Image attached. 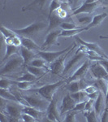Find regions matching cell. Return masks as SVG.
I'll list each match as a JSON object with an SVG mask.
<instances>
[{
	"label": "cell",
	"instance_id": "48",
	"mask_svg": "<svg viewBox=\"0 0 108 122\" xmlns=\"http://www.w3.org/2000/svg\"><path fill=\"white\" fill-rule=\"evenodd\" d=\"M106 97H105V101H106V107H108V88H107V91L106 94Z\"/></svg>",
	"mask_w": 108,
	"mask_h": 122
},
{
	"label": "cell",
	"instance_id": "8",
	"mask_svg": "<svg viewBox=\"0 0 108 122\" xmlns=\"http://www.w3.org/2000/svg\"><path fill=\"white\" fill-rule=\"evenodd\" d=\"M89 68H90L89 60H87L84 61L81 65L78 68H76L75 70V72H73V74L67 80V83H68V82H70V81H75V80L84 79V77H85V75L87 74Z\"/></svg>",
	"mask_w": 108,
	"mask_h": 122
},
{
	"label": "cell",
	"instance_id": "30",
	"mask_svg": "<svg viewBox=\"0 0 108 122\" xmlns=\"http://www.w3.org/2000/svg\"><path fill=\"white\" fill-rule=\"evenodd\" d=\"M29 64L32 66L38 67V68H46V69L49 70L48 65H47L48 63H47L45 60H43L42 58L33 59V60L29 63Z\"/></svg>",
	"mask_w": 108,
	"mask_h": 122
},
{
	"label": "cell",
	"instance_id": "10",
	"mask_svg": "<svg viewBox=\"0 0 108 122\" xmlns=\"http://www.w3.org/2000/svg\"><path fill=\"white\" fill-rule=\"evenodd\" d=\"M23 106L24 105L21 103H16V102L15 103H7L6 102V112H7L8 117L20 120L23 113Z\"/></svg>",
	"mask_w": 108,
	"mask_h": 122
},
{
	"label": "cell",
	"instance_id": "47",
	"mask_svg": "<svg viewBox=\"0 0 108 122\" xmlns=\"http://www.w3.org/2000/svg\"><path fill=\"white\" fill-rule=\"evenodd\" d=\"M9 118V117H8ZM7 118V115H5L3 113V112H1V114H0V121L1 122H6V121H9V119Z\"/></svg>",
	"mask_w": 108,
	"mask_h": 122
},
{
	"label": "cell",
	"instance_id": "14",
	"mask_svg": "<svg viewBox=\"0 0 108 122\" xmlns=\"http://www.w3.org/2000/svg\"><path fill=\"white\" fill-rule=\"evenodd\" d=\"M76 41L79 43L80 46H85L86 48L89 49V50L96 51L97 53H98L101 56L104 57L105 59H107V56H106V54H105V52L103 51V50L100 47L98 44H97V43L85 42V41H84L83 39H81L78 36H76Z\"/></svg>",
	"mask_w": 108,
	"mask_h": 122
},
{
	"label": "cell",
	"instance_id": "46",
	"mask_svg": "<svg viewBox=\"0 0 108 122\" xmlns=\"http://www.w3.org/2000/svg\"><path fill=\"white\" fill-rule=\"evenodd\" d=\"M99 92H100V90H98V91L94 92V93H92V94H88V98H89V99H92L95 100L98 98V96Z\"/></svg>",
	"mask_w": 108,
	"mask_h": 122
},
{
	"label": "cell",
	"instance_id": "41",
	"mask_svg": "<svg viewBox=\"0 0 108 122\" xmlns=\"http://www.w3.org/2000/svg\"><path fill=\"white\" fill-rule=\"evenodd\" d=\"M21 119H22V121H25V122H34V121H37V120L35 119V118H33L32 116H30L29 114L25 113V112H23L22 115H21Z\"/></svg>",
	"mask_w": 108,
	"mask_h": 122
},
{
	"label": "cell",
	"instance_id": "50",
	"mask_svg": "<svg viewBox=\"0 0 108 122\" xmlns=\"http://www.w3.org/2000/svg\"><path fill=\"white\" fill-rule=\"evenodd\" d=\"M99 38L102 39H108V36H100Z\"/></svg>",
	"mask_w": 108,
	"mask_h": 122
},
{
	"label": "cell",
	"instance_id": "21",
	"mask_svg": "<svg viewBox=\"0 0 108 122\" xmlns=\"http://www.w3.org/2000/svg\"><path fill=\"white\" fill-rule=\"evenodd\" d=\"M20 38H21V42H22V46L26 47V48L29 49V50L38 52L42 49L38 44H37V43H35L34 41H33L31 38H26V37H20Z\"/></svg>",
	"mask_w": 108,
	"mask_h": 122
},
{
	"label": "cell",
	"instance_id": "34",
	"mask_svg": "<svg viewBox=\"0 0 108 122\" xmlns=\"http://www.w3.org/2000/svg\"><path fill=\"white\" fill-rule=\"evenodd\" d=\"M61 7V3H60V0H51L50 2V7H49V15L48 18L52 15V13L54 11H55L56 10Z\"/></svg>",
	"mask_w": 108,
	"mask_h": 122
},
{
	"label": "cell",
	"instance_id": "33",
	"mask_svg": "<svg viewBox=\"0 0 108 122\" xmlns=\"http://www.w3.org/2000/svg\"><path fill=\"white\" fill-rule=\"evenodd\" d=\"M1 33H2V36L5 39L7 38H14L15 36H16V33H15L12 29H9L5 28L4 26H1Z\"/></svg>",
	"mask_w": 108,
	"mask_h": 122
},
{
	"label": "cell",
	"instance_id": "32",
	"mask_svg": "<svg viewBox=\"0 0 108 122\" xmlns=\"http://www.w3.org/2000/svg\"><path fill=\"white\" fill-rule=\"evenodd\" d=\"M37 79V76L32 74L31 72H29L27 71L25 73H24L21 76H19L16 79L17 81H30L32 82L33 81Z\"/></svg>",
	"mask_w": 108,
	"mask_h": 122
},
{
	"label": "cell",
	"instance_id": "25",
	"mask_svg": "<svg viewBox=\"0 0 108 122\" xmlns=\"http://www.w3.org/2000/svg\"><path fill=\"white\" fill-rule=\"evenodd\" d=\"M107 17V13H101V14H98L96 15H94L93 17V20H92L91 23L87 25V27L89 29L93 28V27H96L98 25H101L102 22Z\"/></svg>",
	"mask_w": 108,
	"mask_h": 122
},
{
	"label": "cell",
	"instance_id": "49",
	"mask_svg": "<svg viewBox=\"0 0 108 122\" xmlns=\"http://www.w3.org/2000/svg\"><path fill=\"white\" fill-rule=\"evenodd\" d=\"M97 0H85V3H94V2H96Z\"/></svg>",
	"mask_w": 108,
	"mask_h": 122
},
{
	"label": "cell",
	"instance_id": "1",
	"mask_svg": "<svg viewBox=\"0 0 108 122\" xmlns=\"http://www.w3.org/2000/svg\"><path fill=\"white\" fill-rule=\"evenodd\" d=\"M24 64H25V62H24V59L22 58V56L18 54H15L13 56L10 57L7 63L4 65L2 66L1 70H0V75L3 76L11 73V72L16 71Z\"/></svg>",
	"mask_w": 108,
	"mask_h": 122
},
{
	"label": "cell",
	"instance_id": "24",
	"mask_svg": "<svg viewBox=\"0 0 108 122\" xmlns=\"http://www.w3.org/2000/svg\"><path fill=\"white\" fill-rule=\"evenodd\" d=\"M20 50V47L15 46L14 45H11V44H6V51L2 62L5 61L6 60L9 59L11 56H14L15 54H18Z\"/></svg>",
	"mask_w": 108,
	"mask_h": 122
},
{
	"label": "cell",
	"instance_id": "43",
	"mask_svg": "<svg viewBox=\"0 0 108 122\" xmlns=\"http://www.w3.org/2000/svg\"><path fill=\"white\" fill-rule=\"evenodd\" d=\"M84 90H85V93H87L88 94H90L92 93H94V92L98 91V88L96 87L95 86H87L84 89Z\"/></svg>",
	"mask_w": 108,
	"mask_h": 122
},
{
	"label": "cell",
	"instance_id": "9",
	"mask_svg": "<svg viewBox=\"0 0 108 122\" xmlns=\"http://www.w3.org/2000/svg\"><path fill=\"white\" fill-rule=\"evenodd\" d=\"M60 33H61V31L59 29H53L50 32H49L48 34L46 35L45 42H43L41 48H42V50H46V49H48L49 47L54 46V45H59V43L58 42L57 39L59 37Z\"/></svg>",
	"mask_w": 108,
	"mask_h": 122
},
{
	"label": "cell",
	"instance_id": "39",
	"mask_svg": "<svg viewBox=\"0 0 108 122\" xmlns=\"http://www.w3.org/2000/svg\"><path fill=\"white\" fill-rule=\"evenodd\" d=\"M92 20H93V17L91 15H85V16H80L78 17V22L81 25H89V24L91 23Z\"/></svg>",
	"mask_w": 108,
	"mask_h": 122
},
{
	"label": "cell",
	"instance_id": "2",
	"mask_svg": "<svg viewBox=\"0 0 108 122\" xmlns=\"http://www.w3.org/2000/svg\"><path fill=\"white\" fill-rule=\"evenodd\" d=\"M67 80H60L59 81L54 82V83L47 84L40 88H38V89H34L33 91L39 94L42 97H44L45 99L49 100V101H51L53 98H54V94H55L56 90L59 87H61L64 84H65Z\"/></svg>",
	"mask_w": 108,
	"mask_h": 122
},
{
	"label": "cell",
	"instance_id": "17",
	"mask_svg": "<svg viewBox=\"0 0 108 122\" xmlns=\"http://www.w3.org/2000/svg\"><path fill=\"white\" fill-rule=\"evenodd\" d=\"M103 92L100 91L99 94L98 96V98L95 99V102H94V110H95L96 113H97V116L99 117L100 115L102 114V112L104 111V109L106 108V101H105V97Z\"/></svg>",
	"mask_w": 108,
	"mask_h": 122
},
{
	"label": "cell",
	"instance_id": "20",
	"mask_svg": "<svg viewBox=\"0 0 108 122\" xmlns=\"http://www.w3.org/2000/svg\"><path fill=\"white\" fill-rule=\"evenodd\" d=\"M23 112L29 114L30 116H32L33 118L37 120V121H39L41 120V118L43 117L45 112L40 111L38 110L37 108H34L31 106H23Z\"/></svg>",
	"mask_w": 108,
	"mask_h": 122
},
{
	"label": "cell",
	"instance_id": "28",
	"mask_svg": "<svg viewBox=\"0 0 108 122\" xmlns=\"http://www.w3.org/2000/svg\"><path fill=\"white\" fill-rule=\"evenodd\" d=\"M71 96L73 99L76 103H80V102L82 101H85V100H88L89 98H88V94L85 93V90H80V91L77 92H74V93H71Z\"/></svg>",
	"mask_w": 108,
	"mask_h": 122
},
{
	"label": "cell",
	"instance_id": "45",
	"mask_svg": "<svg viewBox=\"0 0 108 122\" xmlns=\"http://www.w3.org/2000/svg\"><path fill=\"white\" fill-rule=\"evenodd\" d=\"M99 63L106 68V70L108 72V59H104V60H99Z\"/></svg>",
	"mask_w": 108,
	"mask_h": 122
},
{
	"label": "cell",
	"instance_id": "15",
	"mask_svg": "<svg viewBox=\"0 0 108 122\" xmlns=\"http://www.w3.org/2000/svg\"><path fill=\"white\" fill-rule=\"evenodd\" d=\"M76 104V102L72 98L70 94H66L64 97L60 108V114H65L68 112L73 110Z\"/></svg>",
	"mask_w": 108,
	"mask_h": 122
},
{
	"label": "cell",
	"instance_id": "6",
	"mask_svg": "<svg viewBox=\"0 0 108 122\" xmlns=\"http://www.w3.org/2000/svg\"><path fill=\"white\" fill-rule=\"evenodd\" d=\"M71 49H72V46H69L66 49L59 51H38V55L41 58L46 60L48 64H51L55 60H57L59 57L61 56L62 55L70 51Z\"/></svg>",
	"mask_w": 108,
	"mask_h": 122
},
{
	"label": "cell",
	"instance_id": "7",
	"mask_svg": "<svg viewBox=\"0 0 108 122\" xmlns=\"http://www.w3.org/2000/svg\"><path fill=\"white\" fill-rule=\"evenodd\" d=\"M69 53V51L62 55L61 56L59 57L57 60H55L53 63H51L50 65V71L54 75H61L63 74L65 68V60L67 55Z\"/></svg>",
	"mask_w": 108,
	"mask_h": 122
},
{
	"label": "cell",
	"instance_id": "27",
	"mask_svg": "<svg viewBox=\"0 0 108 122\" xmlns=\"http://www.w3.org/2000/svg\"><path fill=\"white\" fill-rule=\"evenodd\" d=\"M26 67V69L28 72H31L32 74H33L34 76H36L37 77L38 76H42V75H44L45 73L47 72V69L43 68H38V67H35V66H32L30 64H28V65H25Z\"/></svg>",
	"mask_w": 108,
	"mask_h": 122
},
{
	"label": "cell",
	"instance_id": "52",
	"mask_svg": "<svg viewBox=\"0 0 108 122\" xmlns=\"http://www.w3.org/2000/svg\"><path fill=\"white\" fill-rule=\"evenodd\" d=\"M107 59H108V56H107Z\"/></svg>",
	"mask_w": 108,
	"mask_h": 122
},
{
	"label": "cell",
	"instance_id": "3",
	"mask_svg": "<svg viewBox=\"0 0 108 122\" xmlns=\"http://www.w3.org/2000/svg\"><path fill=\"white\" fill-rule=\"evenodd\" d=\"M26 101V103L29 104V106L37 108L38 110L42 112H46L48 106L50 104V101L45 99L42 95L38 94H32V95H25L23 98Z\"/></svg>",
	"mask_w": 108,
	"mask_h": 122
},
{
	"label": "cell",
	"instance_id": "42",
	"mask_svg": "<svg viewBox=\"0 0 108 122\" xmlns=\"http://www.w3.org/2000/svg\"><path fill=\"white\" fill-rule=\"evenodd\" d=\"M94 102L95 100L92 99H89L86 102L85 104V111H90V110L93 109V107L94 106Z\"/></svg>",
	"mask_w": 108,
	"mask_h": 122
},
{
	"label": "cell",
	"instance_id": "13",
	"mask_svg": "<svg viewBox=\"0 0 108 122\" xmlns=\"http://www.w3.org/2000/svg\"><path fill=\"white\" fill-rule=\"evenodd\" d=\"M90 70L93 74V77L96 79L106 78L108 76V72L106 68L99 63V61H96L94 64L90 66Z\"/></svg>",
	"mask_w": 108,
	"mask_h": 122
},
{
	"label": "cell",
	"instance_id": "40",
	"mask_svg": "<svg viewBox=\"0 0 108 122\" xmlns=\"http://www.w3.org/2000/svg\"><path fill=\"white\" fill-rule=\"evenodd\" d=\"M86 102H87V100L80 102V103H76L75 107H74L73 110H74V111H76V112H84V111H85V108Z\"/></svg>",
	"mask_w": 108,
	"mask_h": 122
},
{
	"label": "cell",
	"instance_id": "36",
	"mask_svg": "<svg viewBox=\"0 0 108 122\" xmlns=\"http://www.w3.org/2000/svg\"><path fill=\"white\" fill-rule=\"evenodd\" d=\"M13 84H15V81H11L4 77H2L1 80H0V88H2V89H8Z\"/></svg>",
	"mask_w": 108,
	"mask_h": 122
},
{
	"label": "cell",
	"instance_id": "23",
	"mask_svg": "<svg viewBox=\"0 0 108 122\" xmlns=\"http://www.w3.org/2000/svg\"><path fill=\"white\" fill-rule=\"evenodd\" d=\"M89 30V28L86 27H80L75 29H70V30H62L59 34V37H66V38H70V37H74L79 34L80 33L85 32V31Z\"/></svg>",
	"mask_w": 108,
	"mask_h": 122
},
{
	"label": "cell",
	"instance_id": "4",
	"mask_svg": "<svg viewBox=\"0 0 108 122\" xmlns=\"http://www.w3.org/2000/svg\"><path fill=\"white\" fill-rule=\"evenodd\" d=\"M46 27V24L44 22H35L28 25L27 27L20 29H12L17 35L20 37H26L31 38L32 37L38 34L39 32L42 30Z\"/></svg>",
	"mask_w": 108,
	"mask_h": 122
},
{
	"label": "cell",
	"instance_id": "38",
	"mask_svg": "<svg viewBox=\"0 0 108 122\" xmlns=\"http://www.w3.org/2000/svg\"><path fill=\"white\" fill-rule=\"evenodd\" d=\"M15 85L19 89L23 90H28L32 86V83L30 81H15Z\"/></svg>",
	"mask_w": 108,
	"mask_h": 122
},
{
	"label": "cell",
	"instance_id": "19",
	"mask_svg": "<svg viewBox=\"0 0 108 122\" xmlns=\"http://www.w3.org/2000/svg\"><path fill=\"white\" fill-rule=\"evenodd\" d=\"M20 56H22V58L24 59L25 65H28V64H29V63H30L33 59H35V56H36V53H35V51L29 50V49H27L26 47H25L24 46H20Z\"/></svg>",
	"mask_w": 108,
	"mask_h": 122
},
{
	"label": "cell",
	"instance_id": "37",
	"mask_svg": "<svg viewBox=\"0 0 108 122\" xmlns=\"http://www.w3.org/2000/svg\"><path fill=\"white\" fill-rule=\"evenodd\" d=\"M60 28H61L63 30H70V29H75L77 28H80V27H85V26H76L75 24H72L69 22H65L64 21L61 25H60Z\"/></svg>",
	"mask_w": 108,
	"mask_h": 122
},
{
	"label": "cell",
	"instance_id": "12",
	"mask_svg": "<svg viewBox=\"0 0 108 122\" xmlns=\"http://www.w3.org/2000/svg\"><path fill=\"white\" fill-rule=\"evenodd\" d=\"M59 111L57 109V99L53 98V99L50 101V104L48 106V108L46 110V118L49 121L58 122L59 121Z\"/></svg>",
	"mask_w": 108,
	"mask_h": 122
},
{
	"label": "cell",
	"instance_id": "44",
	"mask_svg": "<svg viewBox=\"0 0 108 122\" xmlns=\"http://www.w3.org/2000/svg\"><path fill=\"white\" fill-rule=\"evenodd\" d=\"M101 121L102 122L108 121V107L104 109L103 116H102V117H101Z\"/></svg>",
	"mask_w": 108,
	"mask_h": 122
},
{
	"label": "cell",
	"instance_id": "5",
	"mask_svg": "<svg viewBox=\"0 0 108 122\" xmlns=\"http://www.w3.org/2000/svg\"><path fill=\"white\" fill-rule=\"evenodd\" d=\"M85 56H86L85 53L82 51L81 47H80L77 51L75 53L73 57L72 58V60H70L68 62V64H66L64 71V72H63V75H67L68 73H69L73 68H76V65H78V64L85 58Z\"/></svg>",
	"mask_w": 108,
	"mask_h": 122
},
{
	"label": "cell",
	"instance_id": "16",
	"mask_svg": "<svg viewBox=\"0 0 108 122\" xmlns=\"http://www.w3.org/2000/svg\"><path fill=\"white\" fill-rule=\"evenodd\" d=\"M49 20V25L48 29H47V32H50L53 29H55L58 27L60 26V25L64 22V19H62L59 15H58V13L55 11L52 13V15L48 18Z\"/></svg>",
	"mask_w": 108,
	"mask_h": 122
},
{
	"label": "cell",
	"instance_id": "22",
	"mask_svg": "<svg viewBox=\"0 0 108 122\" xmlns=\"http://www.w3.org/2000/svg\"><path fill=\"white\" fill-rule=\"evenodd\" d=\"M50 0H33L31 3L23 7V11L26 10H42L44 7L45 4Z\"/></svg>",
	"mask_w": 108,
	"mask_h": 122
},
{
	"label": "cell",
	"instance_id": "18",
	"mask_svg": "<svg viewBox=\"0 0 108 122\" xmlns=\"http://www.w3.org/2000/svg\"><path fill=\"white\" fill-rule=\"evenodd\" d=\"M85 82L84 81L83 79L80 80H75L70 81L68 83V90L70 91V93H74L80 90H83L86 87Z\"/></svg>",
	"mask_w": 108,
	"mask_h": 122
},
{
	"label": "cell",
	"instance_id": "51",
	"mask_svg": "<svg viewBox=\"0 0 108 122\" xmlns=\"http://www.w3.org/2000/svg\"><path fill=\"white\" fill-rule=\"evenodd\" d=\"M103 4L105 6H108V0H105V2L103 3Z\"/></svg>",
	"mask_w": 108,
	"mask_h": 122
},
{
	"label": "cell",
	"instance_id": "29",
	"mask_svg": "<svg viewBox=\"0 0 108 122\" xmlns=\"http://www.w3.org/2000/svg\"><path fill=\"white\" fill-rule=\"evenodd\" d=\"M94 86L98 88V90L102 91L106 95L107 91V88H108V80L107 81L105 78L97 79V81L94 83Z\"/></svg>",
	"mask_w": 108,
	"mask_h": 122
},
{
	"label": "cell",
	"instance_id": "26",
	"mask_svg": "<svg viewBox=\"0 0 108 122\" xmlns=\"http://www.w3.org/2000/svg\"><path fill=\"white\" fill-rule=\"evenodd\" d=\"M0 96H1V98L7 100V101L20 103V100L12 93H11L8 89H2V88H0Z\"/></svg>",
	"mask_w": 108,
	"mask_h": 122
},
{
	"label": "cell",
	"instance_id": "35",
	"mask_svg": "<svg viewBox=\"0 0 108 122\" xmlns=\"http://www.w3.org/2000/svg\"><path fill=\"white\" fill-rule=\"evenodd\" d=\"M78 112L74 110H71V111L68 112L66 113V116H65V118H64V122H75L76 121V115L77 114Z\"/></svg>",
	"mask_w": 108,
	"mask_h": 122
},
{
	"label": "cell",
	"instance_id": "31",
	"mask_svg": "<svg viewBox=\"0 0 108 122\" xmlns=\"http://www.w3.org/2000/svg\"><path fill=\"white\" fill-rule=\"evenodd\" d=\"M84 116L86 118V121L88 122H97L98 121V116L95 110L92 109L90 111H85Z\"/></svg>",
	"mask_w": 108,
	"mask_h": 122
},
{
	"label": "cell",
	"instance_id": "11",
	"mask_svg": "<svg viewBox=\"0 0 108 122\" xmlns=\"http://www.w3.org/2000/svg\"><path fill=\"white\" fill-rule=\"evenodd\" d=\"M101 5V1L97 0L96 2L92 3H84L78 8H76L73 12L72 13V15H77L79 14H90L94 10L99 7Z\"/></svg>",
	"mask_w": 108,
	"mask_h": 122
}]
</instances>
